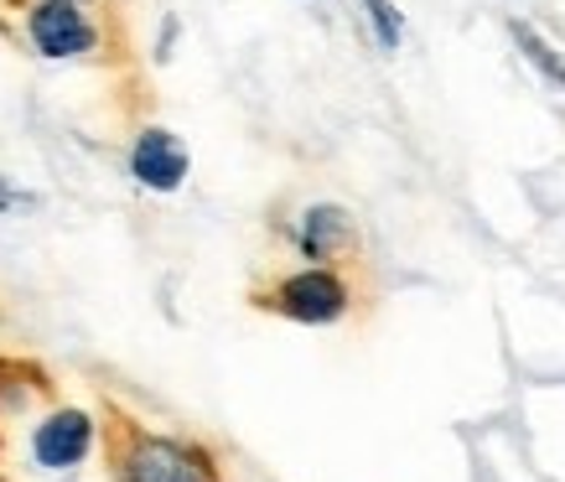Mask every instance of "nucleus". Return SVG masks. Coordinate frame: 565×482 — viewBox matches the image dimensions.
<instances>
[{"mask_svg": "<svg viewBox=\"0 0 565 482\" xmlns=\"http://www.w3.org/2000/svg\"><path fill=\"white\" fill-rule=\"evenodd\" d=\"M104 451L115 482H223V462L207 441L182 431H151L125 415L104 426Z\"/></svg>", "mask_w": 565, "mask_h": 482, "instance_id": "1", "label": "nucleus"}, {"mask_svg": "<svg viewBox=\"0 0 565 482\" xmlns=\"http://www.w3.org/2000/svg\"><path fill=\"white\" fill-rule=\"evenodd\" d=\"M255 307L296 322V328H338L348 311H353V286L338 265H301L275 276L265 291H255Z\"/></svg>", "mask_w": 565, "mask_h": 482, "instance_id": "2", "label": "nucleus"}, {"mask_svg": "<svg viewBox=\"0 0 565 482\" xmlns=\"http://www.w3.org/2000/svg\"><path fill=\"white\" fill-rule=\"evenodd\" d=\"M21 32L26 47L47 63H78L104 47V26L94 17V6L78 0H21Z\"/></svg>", "mask_w": 565, "mask_h": 482, "instance_id": "3", "label": "nucleus"}, {"mask_svg": "<svg viewBox=\"0 0 565 482\" xmlns=\"http://www.w3.org/2000/svg\"><path fill=\"white\" fill-rule=\"evenodd\" d=\"M99 415L84 410V405H47V410L32 420L26 431V462L47 478H68L99 451Z\"/></svg>", "mask_w": 565, "mask_h": 482, "instance_id": "4", "label": "nucleus"}, {"mask_svg": "<svg viewBox=\"0 0 565 482\" xmlns=\"http://www.w3.org/2000/svg\"><path fill=\"white\" fill-rule=\"evenodd\" d=\"M125 172L130 182L156 197H172V192L188 188L192 176V151L188 140L167 130V125H140L136 136H130V151H125Z\"/></svg>", "mask_w": 565, "mask_h": 482, "instance_id": "5", "label": "nucleus"}, {"mask_svg": "<svg viewBox=\"0 0 565 482\" xmlns=\"http://www.w3.org/2000/svg\"><path fill=\"white\" fill-rule=\"evenodd\" d=\"M291 249L307 265H343L359 255V224L343 203H307L291 224Z\"/></svg>", "mask_w": 565, "mask_h": 482, "instance_id": "6", "label": "nucleus"}, {"mask_svg": "<svg viewBox=\"0 0 565 482\" xmlns=\"http://www.w3.org/2000/svg\"><path fill=\"white\" fill-rule=\"evenodd\" d=\"M52 384L36 363H21V358H0V420L11 415H26L36 399L47 395Z\"/></svg>", "mask_w": 565, "mask_h": 482, "instance_id": "7", "label": "nucleus"}, {"mask_svg": "<svg viewBox=\"0 0 565 482\" xmlns=\"http://www.w3.org/2000/svg\"><path fill=\"white\" fill-rule=\"evenodd\" d=\"M514 42H519V52H524V57H530L534 68L545 73L550 84H561V88H565V57H561V52H555V47H550L545 36L534 32L530 21H514Z\"/></svg>", "mask_w": 565, "mask_h": 482, "instance_id": "8", "label": "nucleus"}, {"mask_svg": "<svg viewBox=\"0 0 565 482\" xmlns=\"http://www.w3.org/2000/svg\"><path fill=\"white\" fill-rule=\"evenodd\" d=\"M363 17H369V32H374L379 47L399 52V42H405V21H399V11H394V0H363Z\"/></svg>", "mask_w": 565, "mask_h": 482, "instance_id": "9", "label": "nucleus"}, {"mask_svg": "<svg viewBox=\"0 0 565 482\" xmlns=\"http://www.w3.org/2000/svg\"><path fill=\"white\" fill-rule=\"evenodd\" d=\"M26 207H36V192L17 188L11 176H0V218H11V213H26Z\"/></svg>", "mask_w": 565, "mask_h": 482, "instance_id": "10", "label": "nucleus"}, {"mask_svg": "<svg viewBox=\"0 0 565 482\" xmlns=\"http://www.w3.org/2000/svg\"><path fill=\"white\" fill-rule=\"evenodd\" d=\"M177 32H182V26H177V17H167V21H161V36H156V63H167V57H172V47H177Z\"/></svg>", "mask_w": 565, "mask_h": 482, "instance_id": "11", "label": "nucleus"}, {"mask_svg": "<svg viewBox=\"0 0 565 482\" xmlns=\"http://www.w3.org/2000/svg\"><path fill=\"white\" fill-rule=\"evenodd\" d=\"M78 6H99V0H78Z\"/></svg>", "mask_w": 565, "mask_h": 482, "instance_id": "12", "label": "nucleus"}, {"mask_svg": "<svg viewBox=\"0 0 565 482\" xmlns=\"http://www.w3.org/2000/svg\"><path fill=\"white\" fill-rule=\"evenodd\" d=\"M11 6H21V0H11Z\"/></svg>", "mask_w": 565, "mask_h": 482, "instance_id": "13", "label": "nucleus"}]
</instances>
